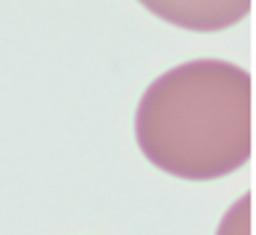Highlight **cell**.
<instances>
[{
  "mask_svg": "<svg viewBox=\"0 0 256 235\" xmlns=\"http://www.w3.org/2000/svg\"><path fill=\"white\" fill-rule=\"evenodd\" d=\"M135 138L154 166L182 180H216L254 151L251 74L222 58H193L148 84Z\"/></svg>",
  "mask_w": 256,
  "mask_h": 235,
  "instance_id": "1",
  "label": "cell"
}]
</instances>
